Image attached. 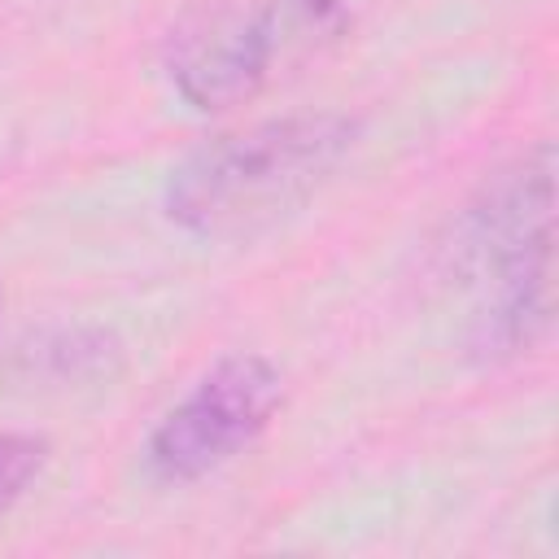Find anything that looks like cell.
Wrapping results in <instances>:
<instances>
[{
	"label": "cell",
	"instance_id": "cell-2",
	"mask_svg": "<svg viewBox=\"0 0 559 559\" xmlns=\"http://www.w3.org/2000/svg\"><path fill=\"white\" fill-rule=\"evenodd\" d=\"M550 240H555V153L537 144L498 170L459 223L454 258L485 284L476 336L485 354L528 349L550 323Z\"/></svg>",
	"mask_w": 559,
	"mask_h": 559
},
{
	"label": "cell",
	"instance_id": "cell-3",
	"mask_svg": "<svg viewBox=\"0 0 559 559\" xmlns=\"http://www.w3.org/2000/svg\"><path fill=\"white\" fill-rule=\"evenodd\" d=\"M280 397L284 380L266 358L231 354L214 362L153 428L144 450L148 472L166 485H183L223 467L258 441L280 411Z\"/></svg>",
	"mask_w": 559,
	"mask_h": 559
},
{
	"label": "cell",
	"instance_id": "cell-1",
	"mask_svg": "<svg viewBox=\"0 0 559 559\" xmlns=\"http://www.w3.org/2000/svg\"><path fill=\"white\" fill-rule=\"evenodd\" d=\"M345 114H293L201 144L170 170L166 214L205 240H240L301 210L354 148Z\"/></svg>",
	"mask_w": 559,
	"mask_h": 559
},
{
	"label": "cell",
	"instance_id": "cell-4",
	"mask_svg": "<svg viewBox=\"0 0 559 559\" xmlns=\"http://www.w3.org/2000/svg\"><path fill=\"white\" fill-rule=\"evenodd\" d=\"M284 4H245L223 0L192 13L170 39V79L179 96L197 109H227L249 100L280 44L288 39Z\"/></svg>",
	"mask_w": 559,
	"mask_h": 559
},
{
	"label": "cell",
	"instance_id": "cell-5",
	"mask_svg": "<svg viewBox=\"0 0 559 559\" xmlns=\"http://www.w3.org/2000/svg\"><path fill=\"white\" fill-rule=\"evenodd\" d=\"M48 441L35 432H0V515L26 493V485L44 472Z\"/></svg>",
	"mask_w": 559,
	"mask_h": 559
}]
</instances>
